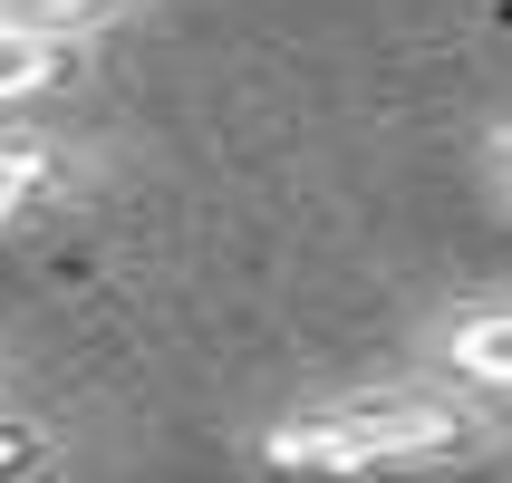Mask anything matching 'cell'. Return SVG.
Listing matches in <instances>:
<instances>
[{"label":"cell","mask_w":512,"mask_h":483,"mask_svg":"<svg viewBox=\"0 0 512 483\" xmlns=\"http://www.w3.org/2000/svg\"><path fill=\"white\" fill-rule=\"evenodd\" d=\"M484 445V416L445 387H358V397L300 406L261 435L271 474L310 483H358V474H426V464H464Z\"/></svg>","instance_id":"cell-1"},{"label":"cell","mask_w":512,"mask_h":483,"mask_svg":"<svg viewBox=\"0 0 512 483\" xmlns=\"http://www.w3.org/2000/svg\"><path fill=\"white\" fill-rule=\"evenodd\" d=\"M435 358H445V377H464V387L512 397V310H455L445 339H435Z\"/></svg>","instance_id":"cell-2"},{"label":"cell","mask_w":512,"mask_h":483,"mask_svg":"<svg viewBox=\"0 0 512 483\" xmlns=\"http://www.w3.org/2000/svg\"><path fill=\"white\" fill-rule=\"evenodd\" d=\"M136 10V0H0V29H29V39H97V29H116Z\"/></svg>","instance_id":"cell-3"},{"label":"cell","mask_w":512,"mask_h":483,"mask_svg":"<svg viewBox=\"0 0 512 483\" xmlns=\"http://www.w3.org/2000/svg\"><path fill=\"white\" fill-rule=\"evenodd\" d=\"M58 78H68V49H58V39L0 29V107H20V97H49Z\"/></svg>","instance_id":"cell-4"},{"label":"cell","mask_w":512,"mask_h":483,"mask_svg":"<svg viewBox=\"0 0 512 483\" xmlns=\"http://www.w3.org/2000/svg\"><path fill=\"white\" fill-rule=\"evenodd\" d=\"M49 184V145H29V136H0V223L10 213H29V194Z\"/></svg>","instance_id":"cell-5"},{"label":"cell","mask_w":512,"mask_h":483,"mask_svg":"<svg viewBox=\"0 0 512 483\" xmlns=\"http://www.w3.org/2000/svg\"><path fill=\"white\" fill-rule=\"evenodd\" d=\"M39 464H49V435H39V426H20V416H0V483L39 474Z\"/></svg>","instance_id":"cell-6"}]
</instances>
